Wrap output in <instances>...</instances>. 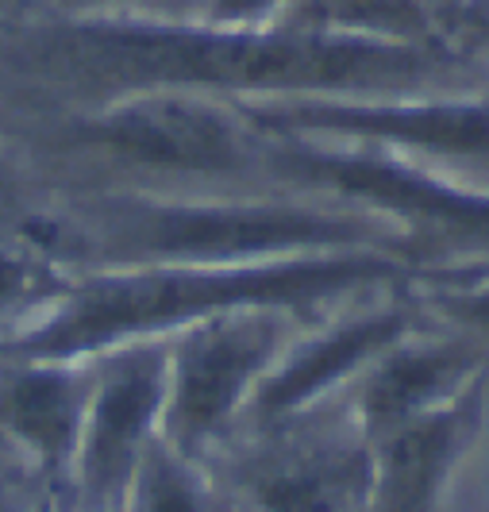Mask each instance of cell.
<instances>
[{"label": "cell", "mask_w": 489, "mask_h": 512, "mask_svg": "<svg viewBox=\"0 0 489 512\" xmlns=\"http://www.w3.org/2000/svg\"><path fill=\"white\" fill-rule=\"evenodd\" d=\"M489 378V343L459 328H412L366 366L359 416L366 436L378 439L416 416L439 412Z\"/></svg>", "instance_id": "cell-4"}, {"label": "cell", "mask_w": 489, "mask_h": 512, "mask_svg": "<svg viewBox=\"0 0 489 512\" xmlns=\"http://www.w3.org/2000/svg\"><path fill=\"white\" fill-rule=\"evenodd\" d=\"M135 512H205L193 482L181 474V466L166 455H151L139 478V505Z\"/></svg>", "instance_id": "cell-12"}, {"label": "cell", "mask_w": 489, "mask_h": 512, "mask_svg": "<svg viewBox=\"0 0 489 512\" xmlns=\"http://www.w3.org/2000/svg\"><path fill=\"white\" fill-rule=\"evenodd\" d=\"M0 70L74 97L224 89L305 101L489 89V77L447 39L128 16H58L0 27Z\"/></svg>", "instance_id": "cell-1"}, {"label": "cell", "mask_w": 489, "mask_h": 512, "mask_svg": "<svg viewBox=\"0 0 489 512\" xmlns=\"http://www.w3.org/2000/svg\"><path fill=\"white\" fill-rule=\"evenodd\" d=\"M278 347V328L262 316L239 320L228 316L224 324L201 328L181 347L178 374H174V428L185 443L212 436L235 401L243 397L247 382L266 366Z\"/></svg>", "instance_id": "cell-6"}, {"label": "cell", "mask_w": 489, "mask_h": 512, "mask_svg": "<svg viewBox=\"0 0 489 512\" xmlns=\"http://www.w3.org/2000/svg\"><path fill=\"white\" fill-rule=\"evenodd\" d=\"M16 4H20V0H0V20H4V16H12V12H16Z\"/></svg>", "instance_id": "cell-16"}, {"label": "cell", "mask_w": 489, "mask_h": 512, "mask_svg": "<svg viewBox=\"0 0 489 512\" xmlns=\"http://www.w3.org/2000/svg\"><path fill=\"white\" fill-rule=\"evenodd\" d=\"M420 305L416 301H401V305L374 308L366 316L347 320L343 328H332L320 335L309 351H301L297 359L285 366L274 382L262 393V412L278 416V412H293L309 405L312 397H320L324 389H332L339 378L366 370L386 347H393L401 335L420 328Z\"/></svg>", "instance_id": "cell-8"}, {"label": "cell", "mask_w": 489, "mask_h": 512, "mask_svg": "<svg viewBox=\"0 0 489 512\" xmlns=\"http://www.w3.org/2000/svg\"><path fill=\"white\" fill-rule=\"evenodd\" d=\"M24 282H27L24 266H20V262H12V258H0V305H4V301H12V297L24 289Z\"/></svg>", "instance_id": "cell-15"}, {"label": "cell", "mask_w": 489, "mask_h": 512, "mask_svg": "<svg viewBox=\"0 0 489 512\" xmlns=\"http://www.w3.org/2000/svg\"><path fill=\"white\" fill-rule=\"evenodd\" d=\"M120 101L93 128L104 151L181 174H232L251 162L232 120L185 93H135Z\"/></svg>", "instance_id": "cell-5"}, {"label": "cell", "mask_w": 489, "mask_h": 512, "mask_svg": "<svg viewBox=\"0 0 489 512\" xmlns=\"http://www.w3.org/2000/svg\"><path fill=\"white\" fill-rule=\"evenodd\" d=\"M112 239L128 255L174 258V262L305 255V251H393V255L420 262L409 235L374 212H335V208L301 205L135 208L112 224Z\"/></svg>", "instance_id": "cell-3"}, {"label": "cell", "mask_w": 489, "mask_h": 512, "mask_svg": "<svg viewBox=\"0 0 489 512\" xmlns=\"http://www.w3.org/2000/svg\"><path fill=\"white\" fill-rule=\"evenodd\" d=\"M0 420L47 462H58L81 428V401L62 370H16L0 382Z\"/></svg>", "instance_id": "cell-9"}, {"label": "cell", "mask_w": 489, "mask_h": 512, "mask_svg": "<svg viewBox=\"0 0 489 512\" xmlns=\"http://www.w3.org/2000/svg\"><path fill=\"white\" fill-rule=\"evenodd\" d=\"M436 24L439 35L489 77V0H443Z\"/></svg>", "instance_id": "cell-11"}, {"label": "cell", "mask_w": 489, "mask_h": 512, "mask_svg": "<svg viewBox=\"0 0 489 512\" xmlns=\"http://www.w3.org/2000/svg\"><path fill=\"white\" fill-rule=\"evenodd\" d=\"M274 4H285V0H208V12L216 24H243L270 12Z\"/></svg>", "instance_id": "cell-13"}, {"label": "cell", "mask_w": 489, "mask_h": 512, "mask_svg": "<svg viewBox=\"0 0 489 512\" xmlns=\"http://www.w3.org/2000/svg\"><path fill=\"white\" fill-rule=\"evenodd\" d=\"M424 274L420 262L393 251H312L282 266H174L128 278H104L81 289L62 316L24 343L27 355H78L124 335L155 332L181 320H205L239 308L312 305L370 285H393Z\"/></svg>", "instance_id": "cell-2"}, {"label": "cell", "mask_w": 489, "mask_h": 512, "mask_svg": "<svg viewBox=\"0 0 489 512\" xmlns=\"http://www.w3.org/2000/svg\"><path fill=\"white\" fill-rule=\"evenodd\" d=\"M162 389L166 374L158 355H124L104 374L93 405L81 412V466L93 497H108L128 482Z\"/></svg>", "instance_id": "cell-7"}, {"label": "cell", "mask_w": 489, "mask_h": 512, "mask_svg": "<svg viewBox=\"0 0 489 512\" xmlns=\"http://www.w3.org/2000/svg\"><path fill=\"white\" fill-rule=\"evenodd\" d=\"M62 16H116L128 12V4H143V0H54Z\"/></svg>", "instance_id": "cell-14"}, {"label": "cell", "mask_w": 489, "mask_h": 512, "mask_svg": "<svg viewBox=\"0 0 489 512\" xmlns=\"http://www.w3.org/2000/svg\"><path fill=\"white\" fill-rule=\"evenodd\" d=\"M416 305L436 324L459 328L489 343V258L482 262H447L420 274Z\"/></svg>", "instance_id": "cell-10"}]
</instances>
